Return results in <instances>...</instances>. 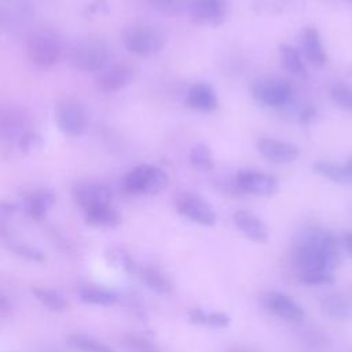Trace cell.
Returning <instances> with one entry per match:
<instances>
[{"mask_svg":"<svg viewBox=\"0 0 352 352\" xmlns=\"http://www.w3.org/2000/svg\"><path fill=\"white\" fill-rule=\"evenodd\" d=\"M330 98L336 106L352 113V87L345 84H334L330 88Z\"/></svg>","mask_w":352,"mask_h":352,"instance_id":"cell-32","label":"cell"},{"mask_svg":"<svg viewBox=\"0 0 352 352\" xmlns=\"http://www.w3.org/2000/svg\"><path fill=\"white\" fill-rule=\"evenodd\" d=\"M147 1L153 8L161 11L164 14L177 12L183 7V3H184V0H147Z\"/></svg>","mask_w":352,"mask_h":352,"instance_id":"cell-35","label":"cell"},{"mask_svg":"<svg viewBox=\"0 0 352 352\" xmlns=\"http://www.w3.org/2000/svg\"><path fill=\"white\" fill-rule=\"evenodd\" d=\"M224 352H258L254 346L246 345V344H235L228 346Z\"/></svg>","mask_w":352,"mask_h":352,"instance_id":"cell-38","label":"cell"},{"mask_svg":"<svg viewBox=\"0 0 352 352\" xmlns=\"http://www.w3.org/2000/svg\"><path fill=\"white\" fill-rule=\"evenodd\" d=\"M0 311H1V316H7L8 312H11V304L7 302L6 296H1V301H0Z\"/></svg>","mask_w":352,"mask_h":352,"instance_id":"cell-40","label":"cell"},{"mask_svg":"<svg viewBox=\"0 0 352 352\" xmlns=\"http://www.w3.org/2000/svg\"><path fill=\"white\" fill-rule=\"evenodd\" d=\"M32 294L43 307L54 312H62L70 307L69 300L60 292L51 287L34 286L32 287Z\"/></svg>","mask_w":352,"mask_h":352,"instance_id":"cell-24","label":"cell"},{"mask_svg":"<svg viewBox=\"0 0 352 352\" xmlns=\"http://www.w3.org/2000/svg\"><path fill=\"white\" fill-rule=\"evenodd\" d=\"M344 165H345V168H346V170H348V173H349V177H351V183H352V155L344 162Z\"/></svg>","mask_w":352,"mask_h":352,"instance_id":"cell-42","label":"cell"},{"mask_svg":"<svg viewBox=\"0 0 352 352\" xmlns=\"http://www.w3.org/2000/svg\"><path fill=\"white\" fill-rule=\"evenodd\" d=\"M78 298L88 305L111 307L118 301V296L106 287L96 285H82L77 290Z\"/></svg>","mask_w":352,"mask_h":352,"instance_id":"cell-21","label":"cell"},{"mask_svg":"<svg viewBox=\"0 0 352 352\" xmlns=\"http://www.w3.org/2000/svg\"><path fill=\"white\" fill-rule=\"evenodd\" d=\"M227 12L226 0H195L191 6V19L199 26H221L227 18Z\"/></svg>","mask_w":352,"mask_h":352,"instance_id":"cell-12","label":"cell"},{"mask_svg":"<svg viewBox=\"0 0 352 352\" xmlns=\"http://www.w3.org/2000/svg\"><path fill=\"white\" fill-rule=\"evenodd\" d=\"M72 195L74 202L82 209L88 210L92 208L110 205L113 199L111 190L100 183H77L73 186Z\"/></svg>","mask_w":352,"mask_h":352,"instance_id":"cell-11","label":"cell"},{"mask_svg":"<svg viewBox=\"0 0 352 352\" xmlns=\"http://www.w3.org/2000/svg\"><path fill=\"white\" fill-rule=\"evenodd\" d=\"M236 228L252 242L267 243L270 239V230L267 224L254 213L249 210H236L232 216Z\"/></svg>","mask_w":352,"mask_h":352,"instance_id":"cell-14","label":"cell"},{"mask_svg":"<svg viewBox=\"0 0 352 352\" xmlns=\"http://www.w3.org/2000/svg\"><path fill=\"white\" fill-rule=\"evenodd\" d=\"M133 78L132 69L126 65H111L99 72L96 84L103 92H117L131 84Z\"/></svg>","mask_w":352,"mask_h":352,"instance_id":"cell-17","label":"cell"},{"mask_svg":"<svg viewBox=\"0 0 352 352\" xmlns=\"http://www.w3.org/2000/svg\"><path fill=\"white\" fill-rule=\"evenodd\" d=\"M187 315L191 323L210 329H226L231 323V318L226 312L205 309L202 307L190 308Z\"/></svg>","mask_w":352,"mask_h":352,"instance_id":"cell-20","label":"cell"},{"mask_svg":"<svg viewBox=\"0 0 352 352\" xmlns=\"http://www.w3.org/2000/svg\"><path fill=\"white\" fill-rule=\"evenodd\" d=\"M257 150L264 158L275 164H290L300 155V148L296 144L272 138L260 139L257 142Z\"/></svg>","mask_w":352,"mask_h":352,"instance_id":"cell-13","label":"cell"},{"mask_svg":"<svg viewBox=\"0 0 352 352\" xmlns=\"http://www.w3.org/2000/svg\"><path fill=\"white\" fill-rule=\"evenodd\" d=\"M320 307L323 312L333 319H351L352 318V298L342 292L327 294L322 298Z\"/></svg>","mask_w":352,"mask_h":352,"instance_id":"cell-19","label":"cell"},{"mask_svg":"<svg viewBox=\"0 0 352 352\" xmlns=\"http://www.w3.org/2000/svg\"><path fill=\"white\" fill-rule=\"evenodd\" d=\"M34 352H66V351H63L62 348L55 346V345H41Z\"/></svg>","mask_w":352,"mask_h":352,"instance_id":"cell-41","label":"cell"},{"mask_svg":"<svg viewBox=\"0 0 352 352\" xmlns=\"http://www.w3.org/2000/svg\"><path fill=\"white\" fill-rule=\"evenodd\" d=\"M169 177L155 165L143 164L135 166L124 177V188L133 195H154L166 188Z\"/></svg>","mask_w":352,"mask_h":352,"instance_id":"cell-4","label":"cell"},{"mask_svg":"<svg viewBox=\"0 0 352 352\" xmlns=\"http://www.w3.org/2000/svg\"><path fill=\"white\" fill-rule=\"evenodd\" d=\"M122 41L129 52L139 56H153L162 50L165 37L158 28L139 23L126 29Z\"/></svg>","mask_w":352,"mask_h":352,"instance_id":"cell-5","label":"cell"},{"mask_svg":"<svg viewBox=\"0 0 352 352\" xmlns=\"http://www.w3.org/2000/svg\"><path fill=\"white\" fill-rule=\"evenodd\" d=\"M235 184L239 192L254 197H271L276 194L278 180L264 172L254 169H242L235 176Z\"/></svg>","mask_w":352,"mask_h":352,"instance_id":"cell-9","label":"cell"},{"mask_svg":"<svg viewBox=\"0 0 352 352\" xmlns=\"http://www.w3.org/2000/svg\"><path fill=\"white\" fill-rule=\"evenodd\" d=\"M44 146V140L40 133L34 131H25L18 138V148L23 154H34Z\"/></svg>","mask_w":352,"mask_h":352,"instance_id":"cell-31","label":"cell"},{"mask_svg":"<svg viewBox=\"0 0 352 352\" xmlns=\"http://www.w3.org/2000/svg\"><path fill=\"white\" fill-rule=\"evenodd\" d=\"M292 95V85L279 78L257 81L252 87V96L254 100L267 107H282L290 102Z\"/></svg>","mask_w":352,"mask_h":352,"instance_id":"cell-8","label":"cell"},{"mask_svg":"<svg viewBox=\"0 0 352 352\" xmlns=\"http://www.w3.org/2000/svg\"><path fill=\"white\" fill-rule=\"evenodd\" d=\"M260 304L267 312L286 322L298 323L305 318L304 308L296 300L282 292L268 290L261 293Z\"/></svg>","mask_w":352,"mask_h":352,"instance_id":"cell-7","label":"cell"},{"mask_svg":"<svg viewBox=\"0 0 352 352\" xmlns=\"http://www.w3.org/2000/svg\"><path fill=\"white\" fill-rule=\"evenodd\" d=\"M10 249L19 257L33 261V263H44L45 261V254L43 252H40L38 249L22 243V242H11L10 243Z\"/></svg>","mask_w":352,"mask_h":352,"instance_id":"cell-34","label":"cell"},{"mask_svg":"<svg viewBox=\"0 0 352 352\" xmlns=\"http://www.w3.org/2000/svg\"><path fill=\"white\" fill-rule=\"evenodd\" d=\"M175 208L180 216L204 227H210L217 220L213 206L195 194L183 192L177 195L175 199Z\"/></svg>","mask_w":352,"mask_h":352,"instance_id":"cell-6","label":"cell"},{"mask_svg":"<svg viewBox=\"0 0 352 352\" xmlns=\"http://www.w3.org/2000/svg\"><path fill=\"white\" fill-rule=\"evenodd\" d=\"M188 161L192 168L198 170H212L214 168V160L212 151L205 143H195L188 153Z\"/></svg>","mask_w":352,"mask_h":352,"instance_id":"cell-28","label":"cell"},{"mask_svg":"<svg viewBox=\"0 0 352 352\" xmlns=\"http://www.w3.org/2000/svg\"><path fill=\"white\" fill-rule=\"evenodd\" d=\"M29 60L38 69H51L62 58L63 47L60 37L48 29L34 32L26 45Z\"/></svg>","mask_w":352,"mask_h":352,"instance_id":"cell-2","label":"cell"},{"mask_svg":"<svg viewBox=\"0 0 352 352\" xmlns=\"http://www.w3.org/2000/svg\"><path fill=\"white\" fill-rule=\"evenodd\" d=\"M110 58V50L103 40L85 38L76 43L69 54L72 66L81 72H102Z\"/></svg>","mask_w":352,"mask_h":352,"instance_id":"cell-3","label":"cell"},{"mask_svg":"<svg viewBox=\"0 0 352 352\" xmlns=\"http://www.w3.org/2000/svg\"><path fill=\"white\" fill-rule=\"evenodd\" d=\"M136 275L139 279L153 292L162 294V296H169L175 290L173 282L169 279L168 275H165L161 270L157 267L151 265H143L138 268Z\"/></svg>","mask_w":352,"mask_h":352,"instance_id":"cell-18","label":"cell"},{"mask_svg":"<svg viewBox=\"0 0 352 352\" xmlns=\"http://www.w3.org/2000/svg\"><path fill=\"white\" fill-rule=\"evenodd\" d=\"M107 256H109V261L113 265L121 268L122 271H125L128 274H136L138 272L139 267L136 265V263L132 260V257L125 250H122V249H111L107 253Z\"/></svg>","mask_w":352,"mask_h":352,"instance_id":"cell-33","label":"cell"},{"mask_svg":"<svg viewBox=\"0 0 352 352\" xmlns=\"http://www.w3.org/2000/svg\"><path fill=\"white\" fill-rule=\"evenodd\" d=\"M186 106L201 113H212L219 106L217 94L212 85L205 82L192 84L186 95Z\"/></svg>","mask_w":352,"mask_h":352,"instance_id":"cell-16","label":"cell"},{"mask_svg":"<svg viewBox=\"0 0 352 352\" xmlns=\"http://www.w3.org/2000/svg\"><path fill=\"white\" fill-rule=\"evenodd\" d=\"M88 117L84 107L76 102H63L55 109V124L67 136H80L87 128Z\"/></svg>","mask_w":352,"mask_h":352,"instance_id":"cell-10","label":"cell"},{"mask_svg":"<svg viewBox=\"0 0 352 352\" xmlns=\"http://www.w3.org/2000/svg\"><path fill=\"white\" fill-rule=\"evenodd\" d=\"M340 263V246L329 231H305L294 243L292 264L301 283L319 286L333 282V270Z\"/></svg>","mask_w":352,"mask_h":352,"instance_id":"cell-1","label":"cell"},{"mask_svg":"<svg viewBox=\"0 0 352 352\" xmlns=\"http://www.w3.org/2000/svg\"><path fill=\"white\" fill-rule=\"evenodd\" d=\"M55 204V195L50 191H37L30 194L25 199V212L26 214L34 220L41 221L45 219L48 212Z\"/></svg>","mask_w":352,"mask_h":352,"instance_id":"cell-22","label":"cell"},{"mask_svg":"<svg viewBox=\"0 0 352 352\" xmlns=\"http://www.w3.org/2000/svg\"><path fill=\"white\" fill-rule=\"evenodd\" d=\"M279 59L282 67L293 74V76H304L305 74V63H304V56L302 54L287 44H282L279 47Z\"/></svg>","mask_w":352,"mask_h":352,"instance_id":"cell-27","label":"cell"},{"mask_svg":"<svg viewBox=\"0 0 352 352\" xmlns=\"http://www.w3.org/2000/svg\"><path fill=\"white\" fill-rule=\"evenodd\" d=\"M66 344L78 352H116L110 345L102 342L100 340L82 334V333H70L66 336Z\"/></svg>","mask_w":352,"mask_h":352,"instance_id":"cell-25","label":"cell"},{"mask_svg":"<svg viewBox=\"0 0 352 352\" xmlns=\"http://www.w3.org/2000/svg\"><path fill=\"white\" fill-rule=\"evenodd\" d=\"M341 245L346 250V253L352 257V231H345L341 236Z\"/></svg>","mask_w":352,"mask_h":352,"instance_id":"cell-37","label":"cell"},{"mask_svg":"<svg viewBox=\"0 0 352 352\" xmlns=\"http://www.w3.org/2000/svg\"><path fill=\"white\" fill-rule=\"evenodd\" d=\"M121 344L128 352H161L157 342L136 333L124 334Z\"/></svg>","mask_w":352,"mask_h":352,"instance_id":"cell-29","label":"cell"},{"mask_svg":"<svg viewBox=\"0 0 352 352\" xmlns=\"http://www.w3.org/2000/svg\"><path fill=\"white\" fill-rule=\"evenodd\" d=\"M300 44H301L302 56L308 63H311L314 67H318V69L324 66V63L327 62V55L322 44L320 34L315 28L307 26L301 30Z\"/></svg>","mask_w":352,"mask_h":352,"instance_id":"cell-15","label":"cell"},{"mask_svg":"<svg viewBox=\"0 0 352 352\" xmlns=\"http://www.w3.org/2000/svg\"><path fill=\"white\" fill-rule=\"evenodd\" d=\"M84 220L92 227L113 228L121 223V216L110 204L84 210Z\"/></svg>","mask_w":352,"mask_h":352,"instance_id":"cell-23","label":"cell"},{"mask_svg":"<svg viewBox=\"0 0 352 352\" xmlns=\"http://www.w3.org/2000/svg\"><path fill=\"white\" fill-rule=\"evenodd\" d=\"M15 212V205L14 204H8V202H3L1 208H0V213H1V219L4 220L6 217L11 216Z\"/></svg>","mask_w":352,"mask_h":352,"instance_id":"cell-39","label":"cell"},{"mask_svg":"<svg viewBox=\"0 0 352 352\" xmlns=\"http://www.w3.org/2000/svg\"><path fill=\"white\" fill-rule=\"evenodd\" d=\"M312 170L330 180V182H334V183H338V184H346V183H351V177H349V173L345 168L344 164H336L333 161H316L314 165H312Z\"/></svg>","mask_w":352,"mask_h":352,"instance_id":"cell-26","label":"cell"},{"mask_svg":"<svg viewBox=\"0 0 352 352\" xmlns=\"http://www.w3.org/2000/svg\"><path fill=\"white\" fill-rule=\"evenodd\" d=\"M315 117H316V110H315V107L307 106V107L300 113V122H302V124H309Z\"/></svg>","mask_w":352,"mask_h":352,"instance_id":"cell-36","label":"cell"},{"mask_svg":"<svg viewBox=\"0 0 352 352\" xmlns=\"http://www.w3.org/2000/svg\"><path fill=\"white\" fill-rule=\"evenodd\" d=\"M301 341L311 351H322L330 345L329 336L319 329H307L301 334Z\"/></svg>","mask_w":352,"mask_h":352,"instance_id":"cell-30","label":"cell"}]
</instances>
